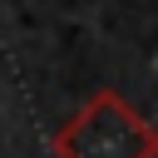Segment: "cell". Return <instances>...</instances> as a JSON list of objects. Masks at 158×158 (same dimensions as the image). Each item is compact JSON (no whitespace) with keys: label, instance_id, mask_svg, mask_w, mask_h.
I'll list each match as a JSON object with an SVG mask.
<instances>
[{"label":"cell","instance_id":"1","mask_svg":"<svg viewBox=\"0 0 158 158\" xmlns=\"http://www.w3.org/2000/svg\"><path fill=\"white\" fill-rule=\"evenodd\" d=\"M54 158H158V133L123 94L94 89L54 133Z\"/></svg>","mask_w":158,"mask_h":158}]
</instances>
